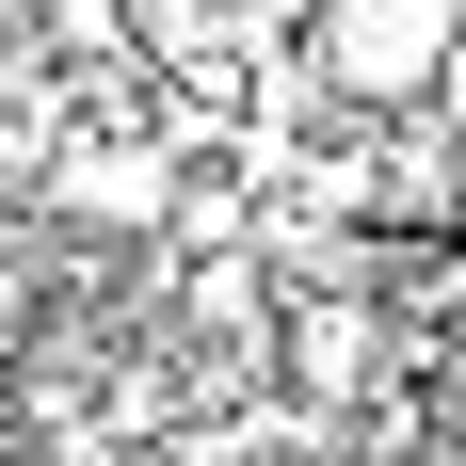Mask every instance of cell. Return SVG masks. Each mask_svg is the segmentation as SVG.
I'll return each mask as SVG.
<instances>
[{
  "instance_id": "6da1fadb",
  "label": "cell",
  "mask_w": 466,
  "mask_h": 466,
  "mask_svg": "<svg viewBox=\"0 0 466 466\" xmlns=\"http://www.w3.org/2000/svg\"><path fill=\"white\" fill-rule=\"evenodd\" d=\"M466 0H322V96H354V113H419L434 65H451Z\"/></svg>"
},
{
  "instance_id": "7a4b0ae2",
  "label": "cell",
  "mask_w": 466,
  "mask_h": 466,
  "mask_svg": "<svg viewBox=\"0 0 466 466\" xmlns=\"http://www.w3.org/2000/svg\"><path fill=\"white\" fill-rule=\"evenodd\" d=\"M48 226H177V145H145V129H65V161H48Z\"/></svg>"
},
{
  "instance_id": "3957f363",
  "label": "cell",
  "mask_w": 466,
  "mask_h": 466,
  "mask_svg": "<svg viewBox=\"0 0 466 466\" xmlns=\"http://www.w3.org/2000/svg\"><path fill=\"white\" fill-rule=\"evenodd\" d=\"M419 113H434V145L466 161V33H451V65H434V96H419Z\"/></svg>"
},
{
  "instance_id": "277c9868",
  "label": "cell",
  "mask_w": 466,
  "mask_h": 466,
  "mask_svg": "<svg viewBox=\"0 0 466 466\" xmlns=\"http://www.w3.org/2000/svg\"><path fill=\"white\" fill-rule=\"evenodd\" d=\"M129 16H145V48H193V33H209V0H129Z\"/></svg>"
},
{
  "instance_id": "5b68a950",
  "label": "cell",
  "mask_w": 466,
  "mask_h": 466,
  "mask_svg": "<svg viewBox=\"0 0 466 466\" xmlns=\"http://www.w3.org/2000/svg\"><path fill=\"white\" fill-rule=\"evenodd\" d=\"M0 466H16V402H0Z\"/></svg>"
}]
</instances>
